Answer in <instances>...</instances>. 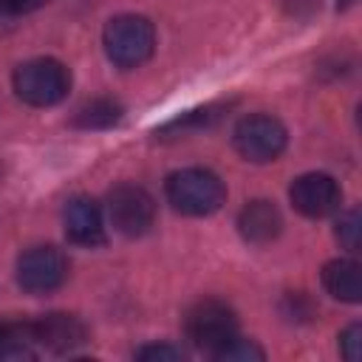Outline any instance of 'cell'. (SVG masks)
Listing matches in <instances>:
<instances>
[{"label":"cell","instance_id":"cell-1","mask_svg":"<svg viewBox=\"0 0 362 362\" xmlns=\"http://www.w3.org/2000/svg\"><path fill=\"white\" fill-rule=\"evenodd\" d=\"M164 192L173 209H178L181 215H192V218L212 215L226 201L223 181L212 170H204V167H184V170L170 173Z\"/></svg>","mask_w":362,"mask_h":362},{"label":"cell","instance_id":"cell-16","mask_svg":"<svg viewBox=\"0 0 362 362\" xmlns=\"http://www.w3.org/2000/svg\"><path fill=\"white\" fill-rule=\"evenodd\" d=\"M221 110H223L221 105H206V107H201V110H189V113L173 119V122L167 124V130H173V127H209L212 122L221 119Z\"/></svg>","mask_w":362,"mask_h":362},{"label":"cell","instance_id":"cell-17","mask_svg":"<svg viewBox=\"0 0 362 362\" xmlns=\"http://www.w3.org/2000/svg\"><path fill=\"white\" fill-rule=\"evenodd\" d=\"M337 240L348 252H359V212L356 209H348L345 215H339V221H337Z\"/></svg>","mask_w":362,"mask_h":362},{"label":"cell","instance_id":"cell-13","mask_svg":"<svg viewBox=\"0 0 362 362\" xmlns=\"http://www.w3.org/2000/svg\"><path fill=\"white\" fill-rule=\"evenodd\" d=\"M40 354L31 322L0 320V359H31Z\"/></svg>","mask_w":362,"mask_h":362},{"label":"cell","instance_id":"cell-12","mask_svg":"<svg viewBox=\"0 0 362 362\" xmlns=\"http://www.w3.org/2000/svg\"><path fill=\"white\" fill-rule=\"evenodd\" d=\"M322 286L334 300L359 303L362 300V269L356 260H331L322 266Z\"/></svg>","mask_w":362,"mask_h":362},{"label":"cell","instance_id":"cell-2","mask_svg":"<svg viewBox=\"0 0 362 362\" xmlns=\"http://www.w3.org/2000/svg\"><path fill=\"white\" fill-rule=\"evenodd\" d=\"M105 54L119 68H139L153 57L156 48V28L141 14H119L107 20L102 31Z\"/></svg>","mask_w":362,"mask_h":362},{"label":"cell","instance_id":"cell-10","mask_svg":"<svg viewBox=\"0 0 362 362\" xmlns=\"http://www.w3.org/2000/svg\"><path fill=\"white\" fill-rule=\"evenodd\" d=\"M62 226H65V235L71 243L76 246H102L107 240L105 235V218H102V209L93 198H85V195H76L65 204V212H62Z\"/></svg>","mask_w":362,"mask_h":362},{"label":"cell","instance_id":"cell-6","mask_svg":"<svg viewBox=\"0 0 362 362\" xmlns=\"http://www.w3.org/2000/svg\"><path fill=\"white\" fill-rule=\"evenodd\" d=\"M107 218L119 235L139 238L156 223V201L144 187L116 184L107 192Z\"/></svg>","mask_w":362,"mask_h":362},{"label":"cell","instance_id":"cell-5","mask_svg":"<svg viewBox=\"0 0 362 362\" xmlns=\"http://www.w3.org/2000/svg\"><path fill=\"white\" fill-rule=\"evenodd\" d=\"M232 141H235V150L246 158V161H255V164H266V161H274L286 144H288V130L286 124L277 119V116H269V113H249L243 116L235 130H232Z\"/></svg>","mask_w":362,"mask_h":362},{"label":"cell","instance_id":"cell-4","mask_svg":"<svg viewBox=\"0 0 362 362\" xmlns=\"http://www.w3.org/2000/svg\"><path fill=\"white\" fill-rule=\"evenodd\" d=\"M184 334L198 351L215 356L229 339L238 337V317L221 300H201L187 311Z\"/></svg>","mask_w":362,"mask_h":362},{"label":"cell","instance_id":"cell-3","mask_svg":"<svg viewBox=\"0 0 362 362\" xmlns=\"http://www.w3.org/2000/svg\"><path fill=\"white\" fill-rule=\"evenodd\" d=\"M14 93L31 107H51L71 90V71L54 57H37L14 71Z\"/></svg>","mask_w":362,"mask_h":362},{"label":"cell","instance_id":"cell-9","mask_svg":"<svg viewBox=\"0 0 362 362\" xmlns=\"http://www.w3.org/2000/svg\"><path fill=\"white\" fill-rule=\"evenodd\" d=\"M31 325H34L40 351H48L57 356H71L88 342V328L76 314L51 311V314H42L40 320H34Z\"/></svg>","mask_w":362,"mask_h":362},{"label":"cell","instance_id":"cell-20","mask_svg":"<svg viewBox=\"0 0 362 362\" xmlns=\"http://www.w3.org/2000/svg\"><path fill=\"white\" fill-rule=\"evenodd\" d=\"M45 0H0V17H20L42 6Z\"/></svg>","mask_w":362,"mask_h":362},{"label":"cell","instance_id":"cell-7","mask_svg":"<svg viewBox=\"0 0 362 362\" xmlns=\"http://www.w3.org/2000/svg\"><path fill=\"white\" fill-rule=\"evenodd\" d=\"M68 277V260L57 246H31L17 257V283L28 294H51Z\"/></svg>","mask_w":362,"mask_h":362},{"label":"cell","instance_id":"cell-11","mask_svg":"<svg viewBox=\"0 0 362 362\" xmlns=\"http://www.w3.org/2000/svg\"><path fill=\"white\" fill-rule=\"evenodd\" d=\"M238 229L243 235V240L255 243V246H263V243H272L280 229H283V215L280 209L272 204V201H249L240 215H238Z\"/></svg>","mask_w":362,"mask_h":362},{"label":"cell","instance_id":"cell-19","mask_svg":"<svg viewBox=\"0 0 362 362\" xmlns=\"http://www.w3.org/2000/svg\"><path fill=\"white\" fill-rule=\"evenodd\" d=\"M359 345H362V328L359 322L348 325L342 334H339V348H342V356L348 362H356L359 359Z\"/></svg>","mask_w":362,"mask_h":362},{"label":"cell","instance_id":"cell-15","mask_svg":"<svg viewBox=\"0 0 362 362\" xmlns=\"http://www.w3.org/2000/svg\"><path fill=\"white\" fill-rule=\"evenodd\" d=\"M212 359H218V362H263L266 354H263L260 345H255L252 339H243V337L238 334V337L229 339Z\"/></svg>","mask_w":362,"mask_h":362},{"label":"cell","instance_id":"cell-18","mask_svg":"<svg viewBox=\"0 0 362 362\" xmlns=\"http://www.w3.org/2000/svg\"><path fill=\"white\" fill-rule=\"evenodd\" d=\"M136 359H141V362H178V359H184V351L175 348V345H158V342H153V345L139 348L136 351Z\"/></svg>","mask_w":362,"mask_h":362},{"label":"cell","instance_id":"cell-14","mask_svg":"<svg viewBox=\"0 0 362 362\" xmlns=\"http://www.w3.org/2000/svg\"><path fill=\"white\" fill-rule=\"evenodd\" d=\"M122 105L116 99H107V96H99V99H90L85 102L76 116H74V124L82 127V130H105V127H113L119 119H122Z\"/></svg>","mask_w":362,"mask_h":362},{"label":"cell","instance_id":"cell-21","mask_svg":"<svg viewBox=\"0 0 362 362\" xmlns=\"http://www.w3.org/2000/svg\"><path fill=\"white\" fill-rule=\"evenodd\" d=\"M354 3H356V0H337L339 8H348V6H354Z\"/></svg>","mask_w":362,"mask_h":362},{"label":"cell","instance_id":"cell-8","mask_svg":"<svg viewBox=\"0 0 362 362\" xmlns=\"http://www.w3.org/2000/svg\"><path fill=\"white\" fill-rule=\"evenodd\" d=\"M288 198L294 209L305 218H325L339 209L342 204V189L328 173H303L300 178L291 181Z\"/></svg>","mask_w":362,"mask_h":362}]
</instances>
